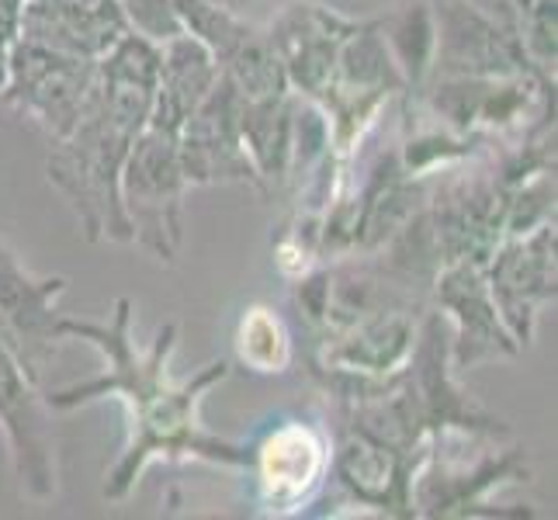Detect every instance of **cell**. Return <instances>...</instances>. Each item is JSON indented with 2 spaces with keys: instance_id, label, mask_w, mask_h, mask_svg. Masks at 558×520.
Segmentation results:
<instances>
[{
  "instance_id": "1",
  "label": "cell",
  "mask_w": 558,
  "mask_h": 520,
  "mask_svg": "<svg viewBox=\"0 0 558 520\" xmlns=\"http://www.w3.org/2000/svg\"><path fill=\"white\" fill-rule=\"evenodd\" d=\"M60 330L63 337L90 343L105 358V372L90 382L46 392L49 410L119 399L129 413V440L119 461L105 472V499L111 504L125 499L153 461H211L226 469H250V445L202 427V399L229 375V361H211L198 375L178 382L170 372V358L178 351V323L160 326L143 351L132 340V302L119 295L105 323L63 316Z\"/></svg>"
},
{
  "instance_id": "2",
  "label": "cell",
  "mask_w": 558,
  "mask_h": 520,
  "mask_svg": "<svg viewBox=\"0 0 558 520\" xmlns=\"http://www.w3.org/2000/svg\"><path fill=\"white\" fill-rule=\"evenodd\" d=\"M184 191L187 178L178 157V136L146 125L125 157L119 198L132 229V243L149 250L160 264H174L178 257Z\"/></svg>"
},
{
  "instance_id": "3",
  "label": "cell",
  "mask_w": 558,
  "mask_h": 520,
  "mask_svg": "<svg viewBox=\"0 0 558 520\" xmlns=\"http://www.w3.org/2000/svg\"><path fill=\"white\" fill-rule=\"evenodd\" d=\"M94 76H98V60L90 56L17 35L8 46V87L0 90V101L17 108L46 132L49 143H56L81 119Z\"/></svg>"
},
{
  "instance_id": "4",
  "label": "cell",
  "mask_w": 558,
  "mask_h": 520,
  "mask_svg": "<svg viewBox=\"0 0 558 520\" xmlns=\"http://www.w3.org/2000/svg\"><path fill=\"white\" fill-rule=\"evenodd\" d=\"M0 431L8 437L17 483L35 499L49 504L60 489L56 483V440L43 385L17 358L14 343L0 337Z\"/></svg>"
},
{
  "instance_id": "5",
  "label": "cell",
  "mask_w": 558,
  "mask_h": 520,
  "mask_svg": "<svg viewBox=\"0 0 558 520\" xmlns=\"http://www.w3.org/2000/svg\"><path fill=\"white\" fill-rule=\"evenodd\" d=\"M333 461V445L323 427L305 420H281L257 445H250V472L257 504L271 517L302 510L323 486Z\"/></svg>"
},
{
  "instance_id": "6",
  "label": "cell",
  "mask_w": 558,
  "mask_h": 520,
  "mask_svg": "<svg viewBox=\"0 0 558 520\" xmlns=\"http://www.w3.org/2000/svg\"><path fill=\"white\" fill-rule=\"evenodd\" d=\"M434 76H517L534 73L521 43L475 0H430ZM542 76V73H534Z\"/></svg>"
},
{
  "instance_id": "7",
  "label": "cell",
  "mask_w": 558,
  "mask_h": 520,
  "mask_svg": "<svg viewBox=\"0 0 558 520\" xmlns=\"http://www.w3.org/2000/svg\"><path fill=\"white\" fill-rule=\"evenodd\" d=\"M178 157L191 184H250L260 191L257 167L240 132V94L222 73L208 98L178 129Z\"/></svg>"
},
{
  "instance_id": "8",
  "label": "cell",
  "mask_w": 558,
  "mask_h": 520,
  "mask_svg": "<svg viewBox=\"0 0 558 520\" xmlns=\"http://www.w3.org/2000/svg\"><path fill=\"white\" fill-rule=\"evenodd\" d=\"M483 271L499 316L524 351L534 337L542 305L555 302V222L507 237L489 254Z\"/></svg>"
},
{
  "instance_id": "9",
  "label": "cell",
  "mask_w": 558,
  "mask_h": 520,
  "mask_svg": "<svg viewBox=\"0 0 558 520\" xmlns=\"http://www.w3.org/2000/svg\"><path fill=\"white\" fill-rule=\"evenodd\" d=\"M66 285L70 281L63 275H32L22 257L0 240V323H4L17 358L38 385H43L46 368L60 351V340H66L60 330L63 313L56 310Z\"/></svg>"
},
{
  "instance_id": "10",
  "label": "cell",
  "mask_w": 558,
  "mask_h": 520,
  "mask_svg": "<svg viewBox=\"0 0 558 520\" xmlns=\"http://www.w3.org/2000/svg\"><path fill=\"white\" fill-rule=\"evenodd\" d=\"M434 295L440 305V316L454 319L451 368L465 372L483 361L521 354V343L507 330V323L489 295L483 264H472V261L445 264L434 275Z\"/></svg>"
},
{
  "instance_id": "11",
  "label": "cell",
  "mask_w": 558,
  "mask_h": 520,
  "mask_svg": "<svg viewBox=\"0 0 558 520\" xmlns=\"http://www.w3.org/2000/svg\"><path fill=\"white\" fill-rule=\"evenodd\" d=\"M364 17H348L340 11H330L313 0H302L278 14V22L267 28V38L284 66L288 87L302 98L319 101L326 84L333 76L337 49Z\"/></svg>"
},
{
  "instance_id": "12",
  "label": "cell",
  "mask_w": 558,
  "mask_h": 520,
  "mask_svg": "<svg viewBox=\"0 0 558 520\" xmlns=\"http://www.w3.org/2000/svg\"><path fill=\"white\" fill-rule=\"evenodd\" d=\"M527 483L524 448H510L493 458L445 461L434 448L413 475V517H472L486 493L499 483Z\"/></svg>"
},
{
  "instance_id": "13",
  "label": "cell",
  "mask_w": 558,
  "mask_h": 520,
  "mask_svg": "<svg viewBox=\"0 0 558 520\" xmlns=\"http://www.w3.org/2000/svg\"><path fill=\"white\" fill-rule=\"evenodd\" d=\"M413 343H416L413 305H385V310L357 319L348 330H340L333 337H319L313 368L385 378L396 375L410 361Z\"/></svg>"
},
{
  "instance_id": "14",
  "label": "cell",
  "mask_w": 558,
  "mask_h": 520,
  "mask_svg": "<svg viewBox=\"0 0 558 520\" xmlns=\"http://www.w3.org/2000/svg\"><path fill=\"white\" fill-rule=\"evenodd\" d=\"M427 455L430 451H396L381 445V440L348 427V437L333 451L330 469H337V479L354 493L357 504L375 507L378 513L413 517V475L420 472Z\"/></svg>"
},
{
  "instance_id": "15",
  "label": "cell",
  "mask_w": 558,
  "mask_h": 520,
  "mask_svg": "<svg viewBox=\"0 0 558 520\" xmlns=\"http://www.w3.org/2000/svg\"><path fill=\"white\" fill-rule=\"evenodd\" d=\"M122 32L129 25L114 0H25L17 35L98 60Z\"/></svg>"
},
{
  "instance_id": "16",
  "label": "cell",
  "mask_w": 558,
  "mask_h": 520,
  "mask_svg": "<svg viewBox=\"0 0 558 520\" xmlns=\"http://www.w3.org/2000/svg\"><path fill=\"white\" fill-rule=\"evenodd\" d=\"M219 63L195 35L178 32L174 38L160 43V73H157V90H153V111L149 125L167 129L178 136L184 119L195 111L208 90L219 84Z\"/></svg>"
},
{
  "instance_id": "17",
  "label": "cell",
  "mask_w": 558,
  "mask_h": 520,
  "mask_svg": "<svg viewBox=\"0 0 558 520\" xmlns=\"http://www.w3.org/2000/svg\"><path fill=\"white\" fill-rule=\"evenodd\" d=\"M381 35L385 46H389L392 60L407 81L410 94L423 90V84L430 81L434 70V14H430V0L423 4L399 8L392 14H381Z\"/></svg>"
},
{
  "instance_id": "18",
  "label": "cell",
  "mask_w": 558,
  "mask_h": 520,
  "mask_svg": "<svg viewBox=\"0 0 558 520\" xmlns=\"http://www.w3.org/2000/svg\"><path fill=\"white\" fill-rule=\"evenodd\" d=\"M233 351L240 364H246L257 375H281L295 358L292 334H288L284 319L275 310H267V305L243 310L233 334Z\"/></svg>"
},
{
  "instance_id": "19",
  "label": "cell",
  "mask_w": 558,
  "mask_h": 520,
  "mask_svg": "<svg viewBox=\"0 0 558 520\" xmlns=\"http://www.w3.org/2000/svg\"><path fill=\"white\" fill-rule=\"evenodd\" d=\"M222 73L229 76V84L236 87L243 101H278L284 94H292L284 66L264 28H257L233 56H229L222 63Z\"/></svg>"
},
{
  "instance_id": "20",
  "label": "cell",
  "mask_w": 558,
  "mask_h": 520,
  "mask_svg": "<svg viewBox=\"0 0 558 520\" xmlns=\"http://www.w3.org/2000/svg\"><path fill=\"white\" fill-rule=\"evenodd\" d=\"M174 14L181 22V32L195 35L198 43L216 56L219 70L229 56L257 32V25L243 22L240 11L219 4V0H174Z\"/></svg>"
},
{
  "instance_id": "21",
  "label": "cell",
  "mask_w": 558,
  "mask_h": 520,
  "mask_svg": "<svg viewBox=\"0 0 558 520\" xmlns=\"http://www.w3.org/2000/svg\"><path fill=\"white\" fill-rule=\"evenodd\" d=\"M132 32H140L153 43H167L181 32V22L174 14V0H114Z\"/></svg>"
},
{
  "instance_id": "22",
  "label": "cell",
  "mask_w": 558,
  "mask_h": 520,
  "mask_svg": "<svg viewBox=\"0 0 558 520\" xmlns=\"http://www.w3.org/2000/svg\"><path fill=\"white\" fill-rule=\"evenodd\" d=\"M22 11L25 0H0V46H11L17 32H22Z\"/></svg>"
},
{
  "instance_id": "23",
  "label": "cell",
  "mask_w": 558,
  "mask_h": 520,
  "mask_svg": "<svg viewBox=\"0 0 558 520\" xmlns=\"http://www.w3.org/2000/svg\"><path fill=\"white\" fill-rule=\"evenodd\" d=\"M8 87V49L0 46V90Z\"/></svg>"
}]
</instances>
